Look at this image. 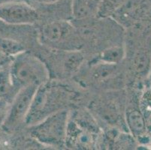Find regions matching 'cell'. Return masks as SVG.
Masks as SVG:
<instances>
[{"mask_svg": "<svg viewBox=\"0 0 151 150\" xmlns=\"http://www.w3.org/2000/svg\"><path fill=\"white\" fill-rule=\"evenodd\" d=\"M100 0H72L71 13L75 18L83 19L97 12Z\"/></svg>", "mask_w": 151, "mask_h": 150, "instance_id": "cell-8", "label": "cell"}, {"mask_svg": "<svg viewBox=\"0 0 151 150\" xmlns=\"http://www.w3.org/2000/svg\"><path fill=\"white\" fill-rule=\"evenodd\" d=\"M18 92L12 82L9 65L3 66L0 68V98L11 103Z\"/></svg>", "mask_w": 151, "mask_h": 150, "instance_id": "cell-7", "label": "cell"}, {"mask_svg": "<svg viewBox=\"0 0 151 150\" xmlns=\"http://www.w3.org/2000/svg\"><path fill=\"white\" fill-rule=\"evenodd\" d=\"M125 56V51L123 47L114 46L105 50L101 53L98 59V62L117 65Z\"/></svg>", "mask_w": 151, "mask_h": 150, "instance_id": "cell-11", "label": "cell"}, {"mask_svg": "<svg viewBox=\"0 0 151 150\" xmlns=\"http://www.w3.org/2000/svg\"><path fill=\"white\" fill-rule=\"evenodd\" d=\"M145 114L144 116L146 115V117L147 118L150 122H151V96H149L147 98H145Z\"/></svg>", "mask_w": 151, "mask_h": 150, "instance_id": "cell-17", "label": "cell"}, {"mask_svg": "<svg viewBox=\"0 0 151 150\" xmlns=\"http://www.w3.org/2000/svg\"><path fill=\"white\" fill-rule=\"evenodd\" d=\"M35 2H40V3H44V4H52V3H56V2H58L62 0H33Z\"/></svg>", "mask_w": 151, "mask_h": 150, "instance_id": "cell-19", "label": "cell"}, {"mask_svg": "<svg viewBox=\"0 0 151 150\" xmlns=\"http://www.w3.org/2000/svg\"><path fill=\"white\" fill-rule=\"evenodd\" d=\"M73 30L71 24L65 20H57L44 26L42 36L50 43H57L66 39Z\"/></svg>", "mask_w": 151, "mask_h": 150, "instance_id": "cell-6", "label": "cell"}, {"mask_svg": "<svg viewBox=\"0 0 151 150\" xmlns=\"http://www.w3.org/2000/svg\"><path fill=\"white\" fill-rule=\"evenodd\" d=\"M69 99V93L63 87L49 83L38 86L25 123L31 126L56 112L64 110Z\"/></svg>", "mask_w": 151, "mask_h": 150, "instance_id": "cell-1", "label": "cell"}, {"mask_svg": "<svg viewBox=\"0 0 151 150\" xmlns=\"http://www.w3.org/2000/svg\"><path fill=\"white\" fill-rule=\"evenodd\" d=\"M147 65V57L145 54H139L136 56L134 60V67L135 70L138 72H141L146 68Z\"/></svg>", "mask_w": 151, "mask_h": 150, "instance_id": "cell-16", "label": "cell"}, {"mask_svg": "<svg viewBox=\"0 0 151 150\" xmlns=\"http://www.w3.org/2000/svg\"><path fill=\"white\" fill-rule=\"evenodd\" d=\"M39 14L33 7L23 2H5L0 3V20L10 25L33 24Z\"/></svg>", "mask_w": 151, "mask_h": 150, "instance_id": "cell-5", "label": "cell"}, {"mask_svg": "<svg viewBox=\"0 0 151 150\" xmlns=\"http://www.w3.org/2000/svg\"><path fill=\"white\" fill-rule=\"evenodd\" d=\"M0 50L8 57H14L26 51L21 44L11 38H0Z\"/></svg>", "mask_w": 151, "mask_h": 150, "instance_id": "cell-12", "label": "cell"}, {"mask_svg": "<svg viewBox=\"0 0 151 150\" xmlns=\"http://www.w3.org/2000/svg\"><path fill=\"white\" fill-rule=\"evenodd\" d=\"M126 122L129 129L134 136H141L146 130V121L141 112L138 110L131 108L126 113Z\"/></svg>", "mask_w": 151, "mask_h": 150, "instance_id": "cell-9", "label": "cell"}, {"mask_svg": "<svg viewBox=\"0 0 151 150\" xmlns=\"http://www.w3.org/2000/svg\"><path fill=\"white\" fill-rule=\"evenodd\" d=\"M127 0H100L97 9V15L99 17H108L120 10Z\"/></svg>", "mask_w": 151, "mask_h": 150, "instance_id": "cell-10", "label": "cell"}, {"mask_svg": "<svg viewBox=\"0 0 151 150\" xmlns=\"http://www.w3.org/2000/svg\"><path fill=\"white\" fill-rule=\"evenodd\" d=\"M10 102L5 100V99L0 98V126H2L7 117L8 113L10 107Z\"/></svg>", "mask_w": 151, "mask_h": 150, "instance_id": "cell-15", "label": "cell"}, {"mask_svg": "<svg viewBox=\"0 0 151 150\" xmlns=\"http://www.w3.org/2000/svg\"><path fill=\"white\" fill-rule=\"evenodd\" d=\"M116 70V65L98 62L92 69V78L95 80L101 81L109 78Z\"/></svg>", "mask_w": 151, "mask_h": 150, "instance_id": "cell-13", "label": "cell"}, {"mask_svg": "<svg viewBox=\"0 0 151 150\" xmlns=\"http://www.w3.org/2000/svg\"><path fill=\"white\" fill-rule=\"evenodd\" d=\"M68 113L64 109L30 126V134L37 141L47 146L61 147L65 144Z\"/></svg>", "mask_w": 151, "mask_h": 150, "instance_id": "cell-3", "label": "cell"}, {"mask_svg": "<svg viewBox=\"0 0 151 150\" xmlns=\"http://www.w3.org/2000/svg\"><path fill=\"white\" fill-rule=\"evenodd\" d=\"M8 57L7 56H5L0 50V68H2L3 66L6 65L7 64V60H8Z\"/></svg>", "mask_w": 151, "mask_h": 150, "instance_id": "cell-18", "label": "cell"}, {"mask_svg": "<svg viewBox=\"0 0 151 150\" xmlns=\"http://www.w3.org/2000/svg\"><path fill=\"white\" fill-rule=\"evenodd\" d=\"M9 71L17 90L29 85L39 86L48 80V70L43 62L26 51L13 57Z\"/></svg>", "mask_w": 151, "mask_h": 150, "instance_id": "cell-2", "label": "cell"}, {"mask_svg": "<svg viewBox=\"0 0 151 150\" xmlns=\"http://www.w3.org/2000/svg\"><path fill=\"white\" fill-rule=\"evenodd\" d=\"M83 62V56L79 51H71L65 55L63 65L68 72H75L79 69Z\"/></svg>", "mask_w": 151, "mask_h": 150, "instance_id": "cell-14", "label": "cell"}, {"mask_svg": "<svg viewBox=\"0 0 151 150\" xmlns=\"http://www.w3.org/2000/svg\"><path fill=\"white\" fill-rule=\"evenodd\" d=\"M38 88L36 85H29L19 90L11 102L9 113L2 125L5 130L12 131L20 124L25 123Z\"/></svg>", "mask_w": 151, "mask_h": 150, "instance_id": "cell-4", "label": "cell"}]
</instances>
